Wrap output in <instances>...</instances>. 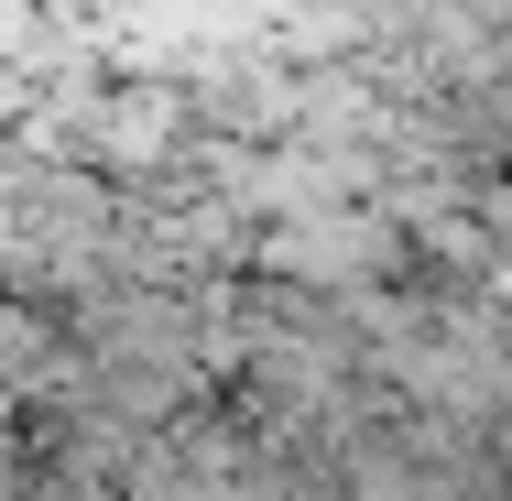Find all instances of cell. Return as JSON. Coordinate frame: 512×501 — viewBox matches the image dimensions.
<instances>
[{
  "label": "cell",
  "instance_id": "6da1fadb",
  "mask_svg": "<svg viewBox=\"0 0 512 501\" xmlns=\"http://www.w3.org/2000/svg\"><path fill=\"white\" fill-rule=\"evenodd\" d=\"M0 501H502L491 262L0 251Z\"/></svg>",
  "mask_w": 512,
  "mask_h": 501
}]
</instances>
